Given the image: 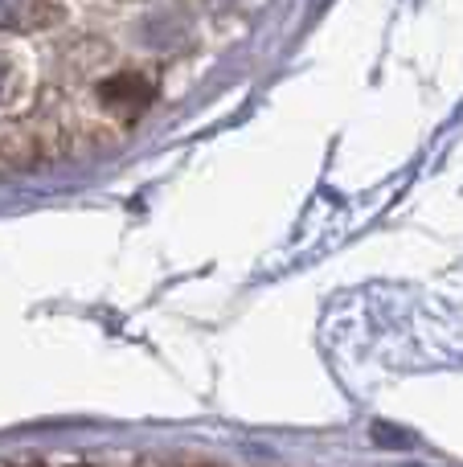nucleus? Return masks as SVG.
<instances>
[{
  "label": "nucleus",
  "mask_w": 463,
  "mask_h": 467,
  "mask_svg": "<svg viewBox=\"0 0 463 467\" xmlns=\"http://www.w3.org/2000/svg\"><path fill=\"white\" fill-rule=\"evenodd\" d=\"M148 99H152V87H148L139 74H119V78H111L103 87V103L115 107V111H123V115L144 111Z\"/></svg>",
  "instance_id": "f257e3e1"
}]
</instances>
